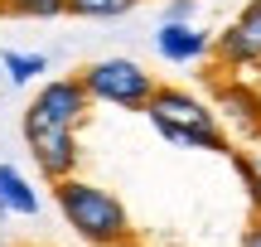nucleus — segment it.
Here are the masks:
<instances>
[{"label": "nucleus", "instance_id": "obj_12", "mask_svg": "<svg viewBox=\"0 0 261 247\" xmlns=\"http://www.w3.org/2000/svg\"><path fill=\"white\" fill-rule=\"evenodd\" d=\"M0 15H15V19H58V15H68V0H0Z\"/></svg>", "mask_w": 261, "mask_h": 247}, {"label": "nucleus", "instance_id": "obj_16", "mask_svg": "<svg viewBox=\"0 0 261 247\" xmlns=\"http://www.w3.org/2000/svg\"><path fill=\"white\" fill-rule=\"evenodd\" d=\"M121 247H140V242H136V238H130V242H121Z\"/></svg>", "mask_w": 261, "mask_h": 247}, {"label": "nucleus", "instance_id": "obj_3", "mask_svg": "<svg viewBox=\"0 0 261 247\" xmlns=\"http://www.w3.org/2000/svg\"><path fill=\"white\" fill-rule=\"evenodd\" d=\"M77 78H83V87L92 92V102L121 107V112H145V102L160 87L136 58H97V63H87Z\"/></svg>", "mask_w": 261, "mask_h": 247}, {"label": "nucleus", "instance_id": "obj_15", "mask_svg": "<svg viewBox=\"0 0 261 247\" xmlns=\"http://www.w3.org/2000/svg\"><path fill=\"white\" fill-rule=\"evenodd\" d=\"M194 5L198 0H169V19H194Z\"/></svg>", "mask_w": 261, "mask_h": 247}, {"label": "nucleus", "instance_id": "obj_11", "mask_svg": "<svg viewBox=\"0 0 261 247\" xmlns=\"http://www.w3.org/2000/svg\"><path fill=\"white\" fill-rule=\"evenodd\" d=\"M232 170L252 199V213H261V151H232Z\"/></svg>", "mask_w": 261, "mask_h": 247}, {"label": "nucleus", "instance_id": "obj_6", "mask_svg": "<svg viewBox=\"0 0 261 247\" xmlns=\"http://www.w3.org/2000/svg\"><path fill=\"white\" fill-rule=\"evenodd\" d=\"M208 78H213V107L223 116V126L237 131L242 141H261V87L242 73H232V78L208 73Z\"/></svg>", "mask_w": 261, "mask_h": 247}, {"label": "nucleus", "instance_id": "obj_7", "mask_svg": "<svg viewBox=\"0 0 261 247\" xmlns=\"http://www.w3.org/2000/svg\"><path fill=\"white\" fill-rule=\"evenodd\" d=\"M87 107H92V92L83 87V78H48V83H39V92H34V102L24 107V116L77 131V126L87 121Z\"/></svg>", "mask_w": 261, "mask_h": 247}, {"label": "nucleus", "instance_id": "obj_4", "mask_svg": "<svg viewBox=\"0 0 261 247\" xmlns=\"http://www.w3.org/2000/svg\"><path fill=\"white\" fill-rule=\"evenodd\" d=\"M24 145H29V155H34L39 175H44L48 184H58V180H68V175H77V160H83L77 131H68V126H48V121H34V116H24Z\"/></svg>", "mask_w": 261, "mask_h": 247}, {"label": "nucleus", "instance_id": "obj_10", "mask_svg": "<svg viewBox=\"0 0 261 247\" xmlns=\"http://www.w3.org/2000/svg\"><path fill=\"white\" fill-rule=\"evenodd\" d=\"M0 68H5V78L15 87H24V83H34V78L48 68V58L44 54H24V48H5V54H0Z\"/></svg>", "mask_w": 261, "mask_h": 247}, {"label": "nucleus", "instance_id": "obj_5", "mask_svg": "<svg viewBox=\"0 0 261 247\" xmlns=\"http://www.w3.org/2000/svg\"><path fill=\"white\" fill-rule=\"evenodd\" d=\"M213 54L232 73H261V0H247L223 34H213Z\"/></svg>", "mask_w": 261, "mask_h": 247}, {"label": "nucleus", "instance_id": "obj_9", "mask_svg": "<svg viewBox=\"0 0 261 247\" xmlns=\"http://www.w3.org/2000/svg\"><path fill=\"white\" fill-rule=\"evenodd\" d=\"M0 209L19 213V218H34L39 213V189L15 170V165H0Z\"/></svg>", "mask_w": 261, "mask_h": 247}, {"label": "nucleus", "instance_id": "obj_2", "mask_svg": "<svg viewBox=\"0 0 261 247\" xmlns=\"http://www.w3.org/2000/svg\"><path fill=\"white\" fill-rule=\"evenodd\" d=\"M54 204H58V213H63V223L87 247H121V242L136 238L126 204L116 199L112 189L92 184V180H77V175L58 180L54 184Z\"/></svg>", "mask_w": 261, "mask_h": 247}, {"label": "nucleus", "instance_id": "obj_8", "mask_svg": "<svg viewBox=\"0 0 261 247\" xmlns=\"http://www.w3.org/2000/svg\"><path fill=\"white\" fill-rule=\"evenodd\" d=\"M155 48L165 63H198L213 54V34H203L194 19H165L155 34Z\"/></svg>", "mask_w": 261, "mask_h": 247}, {"label": "nucleus", "instance_id": "obj_1", "mask_svg": "<svg viewBox=\"0 0 261 247\" xmlns=\"http://www.w3.org/2000/svg\"><path fill=\"white\" fill-rule=\"evenodd\" d=\"M145 116L169 145H179V151H208V155H227V160H232V141H227V126H223V116H218V107L203 102V97H194L189 87L160 83L155 97L145 102Z\"/></svg>", "mask_w": 261, "mask_h": 247}, {"label": "nucleus", "instance_id": "obj_13", "mask_svg": "<svg viewBox=\"0 0 261 247\" xmlns=\"http://www.w3.org/2000/svg\"><path fill=\"white\" fill-rule=\"evenodd\" d=\"M136 5L140 0H68V15H77V19H121Z\"/></svg>", "mask_w": 261, "mask_h": 247}, {"label": "nucleus", "instance_id": "obj_14", "mask_svg": "<svg viewBox=\"0 0 261 247\" xmlns=\"http://www.w3.org/2000/svg\"><path fill=\"white\" fill-rule=\"evenodd\" d=\"M242 247H261V213H252V223L242 228Z\"/></svg>", "mask_w": 261, "mask_h": 247}]
</instances>
